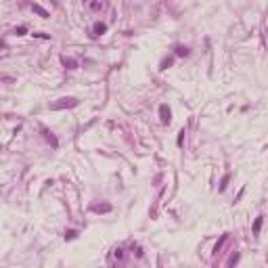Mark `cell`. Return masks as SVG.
<instances>
[{
	"instance_id": "cell-3",
	"label": "cell",
	"mask_w": 268,
	"mask_h": 268,
	"mask_svg": "<svg viewBox=\"0 0 268 268\" xmlns=\"http://www.w3.org/2000/svg\"><path fill=\"white\" fill-rule=\"evenodd\" d=\"M65 105H76V99H63V103H57V105H52V109H61V107H65Z\"/></svg>"
},
{
	"instance_id": "cell-5",
	"label": "cell",
	"mask_w": 268,
	"mask_h": 268,
	"mask_svg": "<svg viewBox=\"0 0 268 268\" xmlns=\"http://www.w3.org/2000/svg\"><path fill=\"white\" fill-rule=\"evenodd\" d=\"M34 11L38 13V15H42V17H48V13L42 9V6H38V4H34Z\"/></svg>"
},
{
	"instance_id": "cell-7",
	"label": "cell",
	"mask_w": 268,
	"mask_h": 268,
	"mask_svg": "<svg viewBox=\"0 0 268 268\" xmlns=\"http://www.w3.org/2000/svg\"><path fill=\"white\" fill-rule=\"evenodd\" d=\"M94 210H96V212H109L111 208H109V205H96Z\"/></svg>"
},
{
	"instance_id": "cell-8",
	"label": "cell",
	"mask_w": 268,
	"mask_h": 268,
	"mask_svg": "<svg viewBox=\"0 0 268 268\" xmlns=\"http://www.w3.org/2000/svg\"><path fill=\"white\" fill-rule=\"evenodd\" d=\"M63 63H65V65H67V67H69V69H73V65H76V63H73V61H71V59H65V61H63Z\"/></svg>"
},
{
	"instance_id": "cell-9",
	"label": "cell",
	"mask_w": 268,
	"mask_h": 268,
	"mask_svg": "<svg viewBox=\"0 0 268 268\" xmlns=\"http://www.w3.org/2000/svg\"><path fill=\"white\" fill-rule=\"evenodd\" d=\"M15 34H17V36H23L25 34V27H17V29H15Z\"/></svg>"
},
{
	"instance_id": "cell-4",
	"label": "cell",
	"mask_w": 268,
	"mask_h": 268,
	"mask_svg": "<svg viewBox=\"0 0 268 268\" xmlns=\"http://www.w3.org/2000/svg\"><path fill=\"white\" fill-rule=\"evenodd\" d=\"M260 228H262V216L260 218H256V222H254V233H260Z\"/></svg>"
},
{
	"instance_id": "cell-2",
	"label": "cell",
	"mask_w": 268,
	"mask_h": 268,
	"mask_svg": "<svg viewBox=\"0 0 268 268\" xmlns=\"http://www.w3.org/2000/svg\"><path fill=\"white\" fill-rule=\"evenodd\" d=\"M105 29H107V25H105V23H94V27H92L94 36H101V34H105Z\"/></svg>"
},
{
	"instance_id": "cell-10",
	"label": "cell",
	"mask_w": 268,
	"mask_h": 268,
	"mask_svg": "<svg viewBox=\"0 0 268 268\" xmlns=\"http://www.w3.org/2000/svg\"><path fill=\"white\" fill-rule=\"evenodd\" d=\"M115 258H117V260H122V258H124V251H122V249H115Z\"/></svg>"
},
{
	"instance_id": "cell-1",
	"label": "cell",
	"mask_w": 268,
	"mask_h": 268,
	"mask_svg": "<svg viewBox=\"0 0 268 268\" xmlns=\"http://www.w3.org/2000/svg\"><path fill=\"white\" fill-rule=\"evenodd\" d=\"M159 113H161V122L163 124H170V109L165 105H161L159 107Z\"/></svg>"
},
{
	"instance_id": "cell-6",
	"label": "cell",
	"mask_w": 268,
	"mask_h": 268,
	"mask_svg": "<svg viewBox=\"0 0 268 268\" xmlns=\"http://www.w3.org/2000/svg\"><path fill=\"white\" fill-rule=\"evenodd\" d=\"M176 55H178V57H182V55H188V50L184 46H178V48H176Z\"/></svg>"
}]
</instances>
